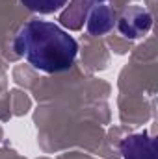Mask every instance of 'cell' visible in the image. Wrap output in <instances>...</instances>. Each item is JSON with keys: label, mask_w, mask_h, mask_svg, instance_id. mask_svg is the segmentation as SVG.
Instances as JSON below:
<instances>
[{"label": "cell", "mask_w": 158, "mask_h": 159, "mask_svg": "<svg viewBox=\"0 0 158 159\" xmlns=\"http://www.w3.org/2000/svg\"><path fill=\"white\" fill-rule=\"evenodd\" d=\"M15 50L43 72H62L73 65L78 43L52 22L30 20L19 30Z\"/></svg>", "instance_id": "obj_1"}, {"label": "cell", "mask_w": 158, "mask_h": 159, "mask_svg": "<svg viewBox=\"0 0 158 159\" xmlns=\"http://www.w3.org/2000/svg\"><path fill=\"white\" fill-rule=\"evenodd\" d=\"M153 24V17L147 9L143 7H130L128 11H125V15L119 20V30L125 37L128 39H136L141 37L143 34H147L151 30Z\"/></svg>", "instance_id": "obj_2"}, {"label": "cell", "mask_w": 158, "mask_h": 159, "mask_svg": "<svg viewBox=\"0 0 158 159\" xmlns=\"http://www.w3.org/2000/svg\"><path fill=\"white\" fill-rule=\"evenodd\" d=\"M121 154L125 159H158L155 139L147 133H136L121 143Z\"/></svg>", "instance_id": "obj_3"}, {"label": "cell", "mask_w": 158, "mask_h": 159, "mask_svg": "<svg viewBox=\"0 0 158 159\" xmlns=\"http://www.w3.org/2000/svg\"><path fill=\"white\" fill-rule=\"evenodd\" d=\"M86 20H87V22H86V28H87V32L93 34V35H102V34L110 32V30L114 28V22H116L114 11H112L108 6H104V4L95 6V7L87 13Z\"/></svg>", "instance_id": "obj_4"}, {"label": "cell", "mask_w": 158, "mask_h": 159, "mask_svg": "<svg viewBox=\"0 0 158 159\" xmlns=\"http://www.w3.org/2000/svg\"><path fill=\"white\" fill-rule=\"evenodd\" d=\"M104 2L106 0H73L71 2V7L62 13L60 20H62V24L69 26L71 30H78L80 26H82V20L87 17V13L95 6H101Z\"/></svg>", "instance_id": "obj_5"}, {"label": "cell", "mask_w": 158, "mask_h": 159, "mask_svg": "<svg viewBox=\"0 0 158 159\" xmlns=\"http://www.w3.org/2000/svg\"><path fill=\"white\" fill-rule=\"evenodd\" d=\"M30 11H36V13H54L58 9H62L69 0H21Z\"/></svg>", "instance_id": "obj_6"}]
</instances>
